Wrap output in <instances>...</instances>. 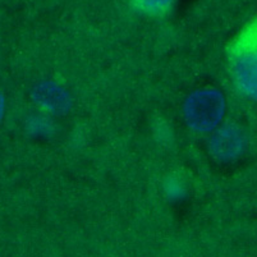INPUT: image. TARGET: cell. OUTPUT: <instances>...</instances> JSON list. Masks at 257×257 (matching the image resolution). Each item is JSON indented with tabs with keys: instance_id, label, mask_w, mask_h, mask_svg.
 Instances as JSON below:
<instances>
[{
	"instance_id": "cell-4",
	"label": "cell",
	"mask_w": 257,
	"mask_h": 257,
	"mask_svg": "<svg viewBox=\"0 0 257 257\" xmlns=\"http://www.w3.org/2000/svg\"><path fill=\"white\" fill-rule=\"evenodd\" d=\"M36 97L39 99L41 106L50 113L51 111L53 113H62L68 105L67 96L63 93V91L53 85L41 86Z\"/></svg>"
},
{
	"instance_id": "cell-5",
	"label": "cell",
	"mask_w": 257,
	"mask_h": 257,
	"mask_svg": "<svg viewBox=\"0 0 257 257\" xmlns=\"http://www.w3.org/2000/svg\"><path fill=\"white\" fill-rule=\"evenodd\" d=\"M177 0H133L137 11L149 16H164L173 8Z\"/></svg>"
},
{
	"instance_id": "cell-3",
	"label": "cell",
	"mask_w": 257,
	"mask_h": 257,
	"mask_svg": "<svg viewBox=\"0 0 257 257\" xmlns=\"http://www.w3.org/2000/svg\"><path fill=\"white\" fill-rule=\"evenodd\" d=\"M210 149L218 158H233V156H237V154L242 149V140L234 130L223 128L212 136Z\"/></svg>"
},
{
	"instance_id": "cell-6",
	"label": "cell",
	"mask_w": 257,
	"mask_h": 257,
	"mask_svg": "<svg viewBox=\"0 0 257 257\" xmlns=\"http://www.w3.org/2000/svg\"><path fill=\"white\" fill-rule=\"evenodd\" d=\"M164 192L165 195L168 196V198H170V200H182L183 196H186L187 192L186 182L183 181V178L178 177L177 174H173L172 177H169V178L165 181Z\"/></svg>"
},
{
	"instance_id": "cell-2",
	"label": "cell",
	"mask_w": 257,
	"mask_h": 257,
	"mask_svg": "<svg viewBox=\"0 0 257 257\" xmlns=\"http://www.w3.org/2000/svg\"><path fill=\"white\" fill-rule=\"evenodd\" d=\"M223 113V99L211 90L198 91L187 100L184 115L188 124L196 131H210L215 128Z\"/></svg>"
},
{
	"instance_id": "cell-1",
	"label": "cell",
	"mask_w": 257,
	"mask_h": 257,
	"mask_svg": "<svg viewBox=\"0 0 257 257\" xmlns=\"http://www.w3.org/2000/svg\"><path fill=\"white\" fill-rule=\"evenodd\" d=\"M229 68L237 90L257 101V18L235 36L228 51Z\"/></svg>"
}]
</instances>
